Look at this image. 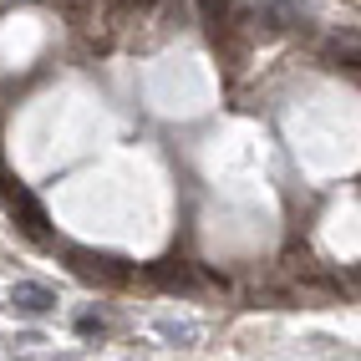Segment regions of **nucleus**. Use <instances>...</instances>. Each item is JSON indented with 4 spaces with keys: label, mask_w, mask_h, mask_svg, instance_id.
<instances>
[{
    "label": "nucleus",
    "mask_w": 361,
    "mask_h": 361,
    "mask_svg": "<svg viewBox=\"0 0 361 361\" xmlns=\"http://www.w3.org/2000/svg\"><path fill=\"white\" fill-rule=\"evenodd\" d=\"M66 259H71V270H77L82 280H92V285H128V280H133V264H128V259H117V255L66 250Z\"/></svg>",
    "instance_id": "obj_1"
},
{
    "label": "nucleus",
    "mask_w": 361,
    "mask_h": 361,
    "mask_svg": "<svg viewBox=\"0 0 361 361\" xmlns=\"http://www.w3.org/2000/svg\"><path fill=\"white\" fill-rule=\"evenodd\" d=\"M11 305H20V310H31V316H41V310H51V305H56V295L46 290V285H31V280H20L16 290H11Z\"/></svg>",
    "instance_id": "obj_3"
},
{
    "label": "nucleus",
    "mask_w": 361,
    "mask_h": 361,
    "mask_svg": "<svg viewBox=\"0 0 361 361\" xmlns=\"http://www.w3.org/2000/svg\"><path fill=\"white\" fill-rule=\"evenodd\" d=\"M158 0H128V11H153Z\"/></svg>",
    "instance_id": "obj_9"
},
{
    "label": "nucleus",
    "mask_w": 361,
    "mask_h": 361,
    "mask_svg": "<svg viewBox=\"0 0 361 361\" xmlns=\"http://www.w3.org/2000/svg\"><path fill=\"white\" fill-rule=\"evenodd\" d=\"M199 16H204V26H209V36H214V41H229L234 16H229L224 0H199Z\"/></svg>",
    "instance_id": "obj_5"
},
{
    "label": "nucleus",
    "mask_w": 361,
    "mask_h": 361,
    "mask_svg": "<svg viewBox=\"0 0 361 361\" xmlns=\"http://www.w3.org/2000/svg\"><path fill=\"white\" fill-rule=\"evenodd\" d=\"M102 316H77V336H102Z\"/></svg>",
    "instance_id": "obj_8"
},
{
    "label": "nucleus",
    "mask_w": 361,
    "mask_h": 361,
    "mask_svg": "<svg viewBox=\"0 0 361 361\" xmlns=\"http://www.w3.org/2000/svg\"><path fill=\"white\" fill-rule=\"evenodd\" d=\"M326 61H331V66H361V36H356V31L331 36V41H326Z\"/></svg>",
    "instance_id": "obj_4"
},
{
    "label": "nucleus",
    "mask_w": 361,
    "mask_h": 361,
    "mask_svg": "<svg viewBox=\"0 0 361 361\" xmlns=\"http://www.w3.org/2000/svg\"><path fill=\"white\" fill-rule=\"evenodd\" d=\"M51 6L71 20V26H87V20H92V6H97V0H51Z\"/></svg>",
    "instance_id": "obj_7"
},
{
    "label": "nucleus",
    "mask_w": 361,
    "mask_h": 361,
    "mask_svg": "<svg viewBox=\"0 0 361 361\" xmlns=\"http://www.w3.org/2000/svg\"><path fill=\"white\" fill-rule=\"evenodd\" d=\"M0 194H6L11 214H20V229H26L31 239H46V209L36 204V194H31V188H20L16 178H0Z\"/></svg>",
    "instance_id": "obj_2"
},
{
    "label": "nucleus",
    "mask_w": 361,
    "mask_h": 361,
    "mask_svg": "<svg viewBox=\"0 0 361 361\" xmlns=\"http://www.w3.org/2000/svg\"><path fill=\"white\" fill-rule=\"evenodd\" d=\"M148 280L168 285V290H188V285H194V270H188L183 259H163V264H153V270H148Z\"/></svg>",
    "instance_id": "obj_6"
},
{
    "label": "nucleus",
    "mask_w": 361,
    "mask_h": 361,
    "mask_svg": "<svg viewBox=\"0 0 361 361\" xmlns=\"http://www.w3.org/2000/svg\"><path fill=\"white\" fill-rule=\"evenodd\" d=\"M102 6H107L112 16H123V11H128V0H102Z\"/></svg>",
    "instance_id": "obj_10"
}]
</instances>
